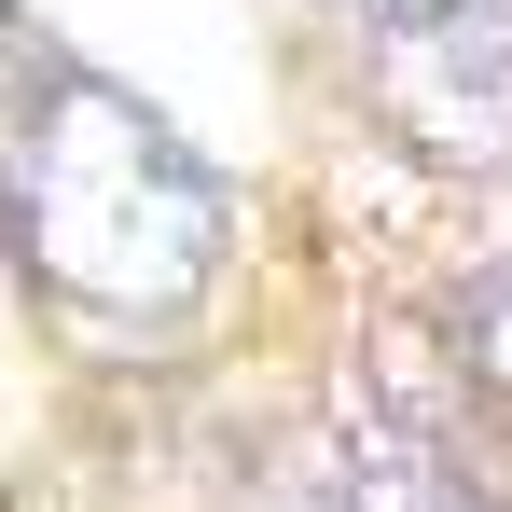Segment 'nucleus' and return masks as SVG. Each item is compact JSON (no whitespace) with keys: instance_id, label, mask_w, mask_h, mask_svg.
<instances>
[{"instance_id":"1","label":"nucleus","mask_w":512,"mask_h":512,"mask_svg":"<svg viewBox=\"0 0 512 512\" xmlns=\"http://www.w3.org/2000/svg\"><path fill=\"white\" fill-rule=\"evenodd\" d=\"M0 208H14L28 277H56L97 319H180L236 250V194L208 180V153L97 70H56L28 97Z\"/></svg>"},{"instance_id":"3","label":"nucleus","mask_w":512,"mask_h":512,"mask_svg":"<svg viewBox=\"0 0 512 512\" xmlns=\"http://www.w3.org/2000/svg\"><path fill=\"white\" fill-rule=\"evenodd\" d=\"M457 374L512 402V263H499V277H471V305H457Z\"/></svg>"},{"instance_id":"4","label":"nucleus","mask_w":512,"mask_h":512,"mask_svg":"<svg viewBox=\"0 0 512 512\" xmlns=\"http://www.w3.org/2000/svg\"><path fill=\"white\" fill-rule=\"evenodd\" d=\"M236 512H346V499H333L319 457H277V471H250V499H236Z\"/></svg>"},{"instance_id":"5","label":"nucleus","mask_w":512,"mask_h":512,"mask_svg":"<svg viewBox=\"0 0 512 512\" xmlns=\"http://www.w3.org/2000/svg\"><path fill=\"white\" fill-rule=\"evenodd\" d=\"M374 28H416V14H457V0H360Z\"/></svg>"},{"instance_id":"2","label":"nucleus","mask_w":512,"mask_h":512,"mask_svg":"<svg viewBox=\"0 0 512 512\" xmlns=\"http://www.w3.org/2000/svg\"><path fill=\"white\" fill-rule=\"evenodd\" d=\"M374 111H388L402 153L499 180L512 167V0H457V14L388 28L374 42Z\"/></svg>"},{"instance_id":"6","label":"nucleus","mask_w":512,"mask_h":512,"mask_svg":"<svg viewBox=\"0 0 512 512\" xmlns=\"http://www.w3.org/2000/svg\"><path fill=\"white\" fill-rule=\"evenodd\" d=\"M457 512H512V499H485V485H471V499H457Z\"/></svg>"}]
</instances>
